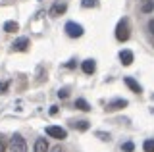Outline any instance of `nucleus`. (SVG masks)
Masks as SVG:
<instances>
[{
  "label": "nucleus",
  "mask_w": 154,
  "mask_h": 152,
  "mask_svg": "<svg viewBox=\"0 0 154 152\" xmlns=\"http://www.w3.org/2000/svg\"><path fill=\"white\" fill-rule=\"evenodd\" d=\"M116 39L119 42H125L129 39V20L123 17V20L118 21V27H116Z\"/></svg>",
  "instance_id": "obj_1"
},
{
  "label": "nucleus",
  "mask_w": 154,
  "mask_h": 152,
  "mask_svg": "<svg viewBox=\"0 0 154 152\" xmlns=\"http://www.w3.org/2000/svg\"><path fill=\"white\" fill-rule=\"evenodd\" d=\"M8 150L10 152H27V142L21 135H14L12 141L8 144Z\"/></svg>",
  "instance_id": "obj_2"
},
{
  "label": "nucleus",
  "mask_w": 154,
  "mask_h": 152,
  "mask_svg": "<svg viewBox=\"0 0 154 152\" xmlns=\"http://www.w3.org/2000/svg\"><path fill=\"white\" fill-rule=\"evenodd\" d=\"M66 33L71 39H79V37L83 35V25H79V23H75V21H67L66 23Z\"/></svg>",
  "instance_id": "obj_3"
},
{
  "label": "nucleus",
  "mask_w": 154,
  "mask_h": 152,
  "mask_svg": "<svg viewBox=\"0 0 154 152\" xmlns=\"http://www.w3.org/2000/svg\"><path fill=\"white\" fill-rule=\"evenodd\" d=\"M46 135H48V137H52V139H60V141H64L66 137H67V131H66V129H62V127H58V125H48V127H46Z\"/></svg>",
  "instance_id": "obj_4"
},
{
  "label": "nucleus",
  "mask_w": 154,
  "mask_h": 152,
  "mask_svg": "<svg viewBox=\"0 0 154 152\" xmlns=\"http://www.w3.org/2000/svg\"><path fill=\"white\" fill-rule=\"evenodd\" d=\"M125 106H127V100H123V98H118V100L108 102L106 110H108V112H116V110H122V108H125Z\"/></svg>",
  "instance_id": "obj_5"
},
{
  "label": "nucleus",
  "mask_w": 154,
  "mask_h": 152,
  "mask_svg": "<svg viewBox=\"0 0 154 152\" xmlns=\"http://www.w3.org/2000/svg\"><path fill=\"white\" fill-rule=\"evenodd\" d=\"M67 10V4L66 2H56L54 6L50 8V16H54V17H58V16H62Z\"/></svg>",
  "instance_id": "obj_6"
},
{
  "label": "nucleus",
  "mask_w": 154,
  "mask_h": 152,
  "mask_svg": "<svg viewBox=\"0 0 154 152\" xmlns=\"http://www.w3.org/2000/svg\"><path fill=\"white\" fill-rule=\"evenodd\" d=\"M14 50H17V52H23V50H27V46H29V39L27 37H19V39L14 42Z\"/></svg>",
  "instance_id": "obj_7"
},
{
  "label": "nucleus",
  "mask_w": 154,
  "mask_h": 152,
  "mask_svg": "<svg viewBox=\"0 0 154 152\" xmlns=\"http://www.w3.org/2000/svg\"><path fill=\"white\" fill-rule=\"evenodd\" d=\"M123 83H125V85H127V87H129V89H131V91H133V93H137V94H141V93H143V89H141V85H139L137 81H135V79H133V77H125V79H123Z\"/></svg>",
  "instance_id": "obj_8"
},
{
  "label": "nucleus",
  "mask_w": 154,
  "mask_h": 152,
  "mask_svg": "<svg viewBox=\"0 0 154 152\" xmlns=\"http://www.w3.org/2000/svg\"><path fill=\"white\" fill-rule=\"evenodd\" d=\"M119 60L123 65H131L133 64V52L131 50H122L119 52Z\"/></svg>",
  "instance_id": "obj_9"
},
{
  "label": "nucleus",
  "mask_w": 154,
  "mask_h": 152,
  "mask_svg": "<svg viewBox=\"0 0 154 152\" xmlns=\"http://www.w3.org/2000/svg\"><path fill=\"white\" fill-rule=\"evenodd\" d=\"M81 69H83L87 75L94 73V69H96V62H94V60H85L83 64H81Z\"/></svg>",
  "instance_id": "obj_10"
},
{
  "label": "nucleus",
  "mask_w": 154,
  "mask_h": 152,
  "mask_svg": "<svg viewBox=\"0 0 154 152\" xmlns=\"http://www.w3.org/2000/svg\"><path fill=\"white\" fill-rule=\"evenodd\" d=\"M48 150H50V146H48L46 139H37L35 141V150L33 152H48Z\"/></svg>",
  "instance_id": "obj_11"
},
{
  "label": "nucleus",
  "mask_w": 154,
  "mask_h": 152,
  "mask_svg": "<svg viewBox=\"0 0 154 152\" xmlns=\"http://www.w3.org/2000/svg\"><path fill=\"white\" fill-rule=\"evenodd\" d=\"M75 108H77V110H81V112H89L91 110L89 102H87L85 98H77V100H75Z\"/></svg>",
  "instance_id": "obj_12"
},
{
  "label": "nucleus",
  "mask_w": 154,
  "mask_h": 152,
  "mask_svg": "<svg viewBox=\"0 0 154 152\" xmlns=\"http://www.w3.org/2000/svg\"><path fill=\"white\" fill-rule=\"evenodd\" d=\"M17 29H19V25L16 21H6V23H4V31H6V33H16Z\"/></svg>",
  "instance_id": "obj_13"
},
{
  "label": "nucleus",
  "mask_w": 154,
  "mask_h": 152,
  "mask_svg": "<svg viewBox=\"0 0 154 152\" xmlns=\"http://www.w3.org/2000/svg\"><path fill=\"white\" fill-rule=\"evenodd\" d=\"M71 127H75V129H79V131H87V129H89V121H85V120L73 121V123H71Z\"/></svg>",
  "instance_id": "obj_14"
},
{
  "label": "nucleus",
  "mask_w": 154,
  "mask_h": 152,
  "mask_svg": "<svg viewBox=\"0 0 154 152\" xmlns=\"http://www.w3.org/2000/svg\"><path fill=\"white\" fill-rule=\"evenodd\" d=\"M141 10H143L144 14H150V12L154 10V0H144L143 6H141Z\"/></svg>",
  "instance_id": "obj_15"
},
{
  "label": "nucleus",
  "mask_w": 154,
  "mask_h": 152,
  "mask_svg": "<svg viewBox=\"0 0 154 152\" xmlns=\"http://www.w3.org/2000/svg\"><path fill=\"white\" fill-rule=\"evenodd\" d=\"M143 150L144 152H154V139H146L143 142Z\"/></svg>",
  "instance_id": "obj_16"
},
{
  "label": "nucleus",
  "mask_w": 154,
  "mask_h": 152,
  "mask_svg": "<svg viewBox=\"0 0 154 152\" xmlns=\"http://www.w3.org/2000/svg\"><path fill=\"white\" fill-rule=\"evenodd\" d=\"M81 6H83V8H96V6H98V0H83Z\"/></svg>",
  "instance_id": "obj_17"
},
{
  "label": "nucleus",
  "mask_w": 154,
  "mask_h": 152,
  "mask_svg": "<svg viewBox=\"0 0 154 152\" xmlns=\"http://www.w3.org/2000/svg\"><path fill=\"white\" fill-rule=\"evenodd\" d=\"M122 148H123V152H133V150H135V144H133L131 141H129V142H125Z\"/></svg>",
  "instance_id": "obj_18"
},
{
  "label": "nucleus",
  "mask_w": 154,
  "mask_h": 152,
  "mask_svg": "<svg viewBox=\"0 0 154 152\" xmlns=\"http://www.w3.org/2000/svg\"><path fill=\"white\" fill-rule=\"evenodd\" d=\"M96 137H98L100 141H110V135H108V133H104V131H96Z\"/></svg>",
  "instance_id": "obj_19"
},
{
  "label": "nucleus",
  "mask_w": 154,
  "mask_h": 152,
  "mask_svg": "<svg viewBox=\"0 0 154 152\" xmlns=\"http://www.w3.org/2000/svg\"><path fill=\"white\" fill-rule=\"evenodd\" d=\"M67 94H69L67 89H60V91H58V96H60V98H67Z\"/></svg>",
  "instance_id": "obj_20"
},
{
  "label": "nucleus",
  "mask_w": 154,
  "mask_h": 152,
  "mask_svg": "<svg viewBox=\"0 0 154 152\" xmlns=\"http://www.w3.org/2000/svg\"><path fill=\"white\" fill-rule=\"evenodd\" d=\"M8 91V83L6 81H0V93H6Z\"/></svg>",
  "instance_id": "obj_21"
},
{
  "label": "nucleus",
  "mask_w": 154,
  "mask_h": 152,
  "mask_svg": "<svg viewBox=\"0 0 154 152\" xmlns=\"http://www.w3.org/2000/svg\"><path fill=\"white\" fill-rule=\"evenodd\" d=\"M48 152H62V146H60V144H54V146H52V148L48 150Z\"/></svg>",
  "instance_id": "obj_22"
},
{
  "label": "nucleus",
  "mask_w": 154,
  "mask_h": 152,
  "mask_svg": "<svg viewBox=\"0 0 154 152\" xmlns=\"http://www.w3.org/2000/svg\"><path fill=\"white\" fill-rule=\"evenodd\" d=\"M4 150H6V142H4V139L0 137V152H4Z\"/></svg>",
  "instance_id": "obj_23"
},
{
  "label": "nucleus",
  "mask_w": 154,
  "mask_h": 152,
  "mask_svg": "<svg viewBox=\"0 0 154 152\" xmlns=\"http://www.w3.org/2000/svg\"><path fill=\"white\" fill-rule=\"evenodd\" d=\"M148 31H150L152 35H154V20H150V21H148Z\"/></svg>",
  "instance_id": "obj_24"
},
{
  "label": "nucleus",
  "mask_w": 154,
  "mask_h": 152,
  "mask_svg": "<svg viewBox=\"0 0 154 152\" xmlns=\"http://www.w3.org/2000/svg\"><path fill=\"white\" fill-rule=\"evenodd\" d=\"M50 114H52V116H56V114H58V108L52 106V108H50Z\"/></svg>",
  "instance_id": "obj_25"
}]
</instances>
